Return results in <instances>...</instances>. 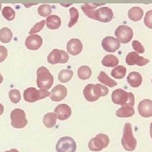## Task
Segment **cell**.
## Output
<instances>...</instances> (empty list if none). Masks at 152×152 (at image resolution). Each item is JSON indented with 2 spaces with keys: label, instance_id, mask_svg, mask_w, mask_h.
<instances>
[{
  "label": "cell",
  "instance_id": "1",
  "mask_svg": "<svg viewBox=\"0 0 152 152\" xmlns=\"http://www.w3.org/2000/svg\"><path fill=\"white\" fill-rule=\"evenodd\" d=\"M37 84L39 89H44V90H49L53 86V84L54 81L53 76L50 73V71L44 66L38 68L37 71Z\"/></svg>",
  "mask_w": 152,
  "mask_h": 152
},
{
  "label": "cell",
  "instance_id": "2",
  "mask_svg": "<svg viewBox=\"0 0 152 152\" xmlns=\"http://www.w3.org/2000/svg\"><path fill=\"white\" fill-rule=\"evenodd\" d=\"M121 143L124 149L127 151H133L137 146V140L134 137L132 126L129 123H126L124 124Z\"/></svg>",
  "mask_w": 152,
  "mask_h": 152
},
{
  "label": "cell",
  "instance_id": "3",
  "mask_svg": "<svg viewBox=\"0 0 152 152\" xmlns=\"http://www.w3.org/2000/svg\"><path fill=\"white\" fill-rule=\"evenodd\" d=\"M11 125L15 129H23L28 124L26 113L20 108H15L11 112Z\"/></svg>",
  "mask_w": 152,
  "mask_h": 152
},
{
  "label": "cell",
  "instance_id": "4",
  "mask_svg": "<svg viewBox=\"0 0 152 152\" xmlns=\"http://www.w3.org/2000/svg\"><path fill=\"white\" fill-rule=\"evenodd\" d=\"M109 145L108 136L105 134H98L95 138L91 139L89 142V149L92 151H101L107 148Z\"/></svg>",
  "mask_w": 152,
  "mask_h": 152
},
{
  "label": "cell",
  "instance_id": "5",
  "mask_svg": "<svg viewBox=\"0 0 152 152\" xmlns=\"http://www.w3.org/2000/svg\"><path fill=\"white\" fill-rule=\"evenodd\" d=\"M57 152H75V140L69 136H64L60 139L56 145Z\"/></svg>",
  "mask_w": 152,
  "mask_h": 152
},
{
  "label": "cell",
  "instance_id": "6",
  "mask_svg": "<svg viewBox=\"0 0 152 152\" xmlns=\"http://www.w3.org/2000/svg\"><path fill=\"white\" fill-rule=\"evenodd\" d=\"M69 59V56L68 53L64 50L53 49L48 57V62L51 64H65Z\"/></svg>",
  "mask_w": 152,
  "mask_h": 152
},
{
  "label": "cell",
  "instance_id": "7",
  "mask_svg": "<svg viewBox=\"0 0 152 152\" xmlns=\"http://www.w3.org/2000/svg\"><path fill=\"white\" fill-rule=\"evenodd\" d=\"M134 36L132 28L128 26H119L115 31V37L121 43H128L130 42Z\"/></svg>",
  "mask_w": 152,
  "mask_h": 152
},
{
  "label": "cell",
  "instance_id": "8",
  "mask_svg": "<svg viewBox=\"0 0 152 152\" xmlns=\"http://www.w3.org/2000/svg\"><path fill=\"white\" fill-rule=\"evenodd\" d=\"M113 18V12L109 7H101L96 11V20L102 23L110 22Z\"/></svg>",
  "mask_w": 152,
  "mask_h": 152
},
{
  "label": "cell",
  "instance_id": "9",
  "mask_svg": "<svg viewBox=\"0 0 152 152\" xmlns=\"http://www.w3.org/2000/svg\"><path fill=\"white\" fill-rule=\"evenodd\" d=\"M150 61L149 59H146L145 58L140 57L139 53H137L136 52H131L126 56V64L128 65H138V66H145Z\"/></svg>",
  "mask_w": 152,
  "mask_h": 152
},
{
  "label": "cell",
  "instance_id": "10",
  "mask_svg": "<svg viewBox=\"0 0 152 152\" xmlns=\"http://www.w3.org/2000/svg\"><path fill=\"white\" fill-rule=\"evenodd\" d=\"M102 46L106 52L115 53L120 48L119 41L113 37H107L102 40Z\"/></svg>",
  "mask_w": 152,
  "mask_h": 152
},
{
  "label": "cell",
  "instance_id": "11",
  "mask_svg": "<svg viewBox=\"0 0 152 152\" xmlns=\"http://www.w3.org/2000/svg\"><path fill=\"white\" fill-rule=\"evenodd\" d=\"M68 90L63 85H58L50 92V98L53 102H61L67 96Z\"/></svg>",
  "mask_w": 152,
  "mask_h": 152
},
{
  "label": "cell",
  "instance_id": "12",
  "mask_svg": "<svg viewBox=\"0 0 152 152\" xmlns=\"http://www.w3.org/2000/svg\"><path fill=\"white\" fill-rule=\"evenodd\" d=\"M25 45L29 50H38L42 46V38L36 34L30 35L26 39Z\"/></svg>",
  "mask_w": 152,
  "mask_h": 152
},
{
  "label": "cell",
  "instance_id": "13",
  "mask_svg": "<svg viewBox=\"0 0 152 152\" xmlns=\"http://www.w3.org/2000/svg\"><path fill=\"white\" fill-rule=\"evenodd\" d=\"M139 113L143 118L152 117V101L150 99H145L141 101L138 106Z\"/></svg>",
  "mask_w": 152,
  "mask_h": 152
},
{
  "label": "cell",
  "instance_id": "14",
  "mask_svg": "<svg viewBox=\"0 0 152 152\" xmlns=\"http://www.w3.org/2000/svg\"><path fill=\"white\" fill-rule=\"evenodd\" d=\"M83 50V44L79 39H70L67 43V51L73 56L79 55Z\"/></svg>",
  "mask_w": 152,
  "mask_h": 152
},
{
  "label": "cell",
  "instance_id": "15",
  "mask_svg": "<svg viewBox=\"0 0 152 152\" xmlns=\"http://www.w3.org/2000/svg\"><path fill=\"white\" fill-rule=\"evenodd\" d=\"M24 99L26 102L30 103H33L39 100H42L41 90H37L34 87H29L24 91Z\"/></svg>",
  "mask_w": 152,
  "mask_h": 152
},
{
  "label": "cell",
  "instance_id": "16",
  "mask_svg": "<svg viewBox=\"0 0 152 152\" xmlns=\"http://www.w3.org/2000/svg\"><path fill=\"white\" fill-rule=\"evenodd\" d=\"M129 98V92L125 91L124 90L118 89L115 90L112 94V101L113 103L118 104L121 106H125V104Z\"/></svg>",
  "mask_w": 152,
  "mask_h": 152
},
{
  "label": "cell",
  "instance_id": "17",
  "mask_svg": "<svg viewBox=\"0 0 152 152\" xmlns=\"http://www.w3.org/2000/svg\"><path fill=\"white\" fill-rule=\"evenodd\" d=\"M54 113L57 115L58 119H59L60 121H64L68 119L70 117L72 111L70 107L68 106L67 104H60L58 107H56Z\"/></svg>",
  "mask_w": 152,
  "mask_h": 152
},
{
  "label": "cell",
  "instance_id": "18",
  "mask_svg": "<svg viewBox=\"0 0 152 152\" xmlns=\"http://www.w3.org/2000/svg\"><path fill=\"white\" fill-rule=\"evenodd\" d=\"M127 81L130 86L137 88L141 86L142 81H143L142 75L138 72H131L127 77Z\"/></svg>",
  "mask_w": 152,
  "mask_h": 152
},
{
  "label": "cell",
  "instance_id": "19",
  "mask_svg": "<svg viewBox=\"0 0 152 152\" xmlns=\"http://www.w3.org/2000/svg\"><path fill=\"white\" fill-rule=\"evenodd\" d=\"M46 26L50 30H58L61 26V19L59 16L53 15H49L46 19Z\"/></svg>",
  "mask_w": 152,
  "mask_h": 152
},
{
  "label": "cell",
  "instance_id": "20",
  "mask_svg": "<svg viewBox=\"0 0 152 152\" xmlns=\"http://www.w3.org/2000/svg\"><path fill=\"white\" fill-rule=\"evenodd\" d=\"M83 94H84L85 99L88 102H96L99 99L95 94L93 84H88L85 87V89L83 91Z\"/></svg>",
  "mask_w": 152,
  "mask_h": 152
},
{
  "label": "cell",
  "instance_id": "21",
  "mask_svg": "<svg viewBox=\"0 0 152 152\" xmlns=\"http://www.w3.org/2000/svg\"><path fill=\"white\" fill-rule=\"evenodd\" d=\"M144 15V11L140 7H133L128 12V16L132 21H139Z\"/></svg>",
  "mask_w": 152,
  "mask_h": 152
},
{
  "label": "cell",
  "instance_id": "22",
  "mask_svg": "<svg viewBox=\"0 0 152 152\" xmlns=\"http://www.w3.org/2000/svg\"><path fill=\"white\" fill-rule=\"evenodd\" d=\"M119 63L118 58L113 54L106 55L103 58V59L102 61V65L105 67H109V68H115L117 67Z\"/></svg>",
  "mask_w": 152,
  "mask_h": 152
},
{
  "label": "cell",
  "instance_id": "23",
  "mask_svg": "<svg viewBox=\"0 0 152 152\" xmlns=\"http://www.w3.org/2000/svg\"><path fill=\"white\" fill-rule=\"evenodd\" d=\"M134 114V109L129 106H122L116 113L118 118H130Z\"/></svg>",
  "mask_w": 152,
  "mask_h": 152
},
{
  "label": "cell",
  "instance_id": "24",
  "mask_svg": "<svg viewBox=\"0 0 152 152\" xmlns=\"http://www.w3.org/2000/svg\"><path fill=\"white\" fill-rule=\"evenodd\" d=\"M57 115L55 113H48L45 114L43 118V124L44 125L48 128V129H51V128H53L56 124H57Z\"/></svg>",
  "mask_w": 152,
  "mask_h": 152
},
{
  "label": "cell",
  "instance_id": "25",
  "mask_svg": "<svg viewBox=\"0 0 152 152\" xmlns=\"http://www.w3.org/2000/svg\"><path fill=\"white\" fill-rule=\"evenodd\" d=\"M98 80L101 82L102 84H103L105 86L108 87H114L118 85V83L113 80V79H111L104 71H102L99 75H98Z\"/></svg>",
  "mask_w": 152,
  "mask_h": 152
},
{
  "label": "cell",
  "instance_id": "26",
  "mask_svg": "<svg viewBox=\"0 0 152 152\" xmlns=\"http://www.w3.org/2000/svg\"><path fill=\"white\" fill-rule=\"evenodd\" d=\"M81 9L83 12H84V14L88 18H91V19L96 20V11L97 10L96 5L86 4H83L81 6Z\"/></svg>",
  "mask_w": 152,
  "mask_h": 152
},
{
  "label": "cell",
  "instance_id": "27",
  "mask_svg": "<svg viewBox=\"0 0 152 152\" xmlns=\"http://www.w3.org/2000/svg\"><path fill=\"white\" fill-rule=\"evenodd\" d=\"M13 37V32L8 27H3L0 29V42L4 43H9L10 42Z\"/></svg>",
  "mask_w": 152,
  "mask_h": 152
},
{
  "label": "cell",
  "instance_id": "28",
  "mask_svg": "<svg viewBox=\"0 0 152 152\" xmlns=\"http://www.w3.org/2000/svg\"><path fill=\"white\" fill-rule=\"evenodd\" d=\"M91 74H92V71H91V69L89 67V66L86 65H83L81 67L79 68L78 69V76L80 80H88L91 78Z\"/></svg>",
  "mask_w": 152,
  "mask_h": 152
},
{
  "label": "cell",
  "instance_id": "29",
  "mask_svg": "<svg viewBox=\"0 0 152 152\" xmlns=\"http://www.w3.org/2000/svg\"><path fill=\"white\" fill-rule=\"evenodd\" d=\"M74 76V72L70 69H63L58 74V80L61 83H67Z\"/></svg>",
  "mask_w": 152,
  "mask_h": 152
},
{
  "label": "cell",
  "instance_id": "30",
  "mask_svg": "<svg viewBox=\"0 0 152 152\" xmlns=\"http://www.w3.org/2000/svg\"><path fill=\"white\" fill-rule=\"evenodd\" d=\"M94 91L96 96L98 98L102 97V96H107L109 92V90L106 86H103L102 84H96L94 85Z\"/></svg>",
  "mask_w": 152,
  "mask_h": 152
},
{
  "label": "cell",
  "instance_id": "31",
  "mask_svg": "<svg viewBox=\"0 0 152 152\" xmlns=\"http://www.w3.org/2000/svg\"><path fill=\"white\" fill-rule=\"evenodd\" d=\"M111 75L115 79L122 80L125 76V75H126V68L123 65L117 66V67L114 68V69L112 70Z\"/></svg>",
  "mask_w": 152,
  "mask_h": 152
},
{
  "label": "cell",
  "instance_id": "32",
  "mask_svg": "<svg viewBox=\"0 0 152 152\" xmlns=\"http://www.w3.org/2000/svg\"><path fill=\"white\" fill-rule=\"evenodd\" d=\"M2 15L4 18L9 21L14 20V19L15 18V12L14 10V9H12L10 6H6L2 10Z\"/></svg>",
  "mask_w": 152,
  "mask_h": 152
},
{
  "label": "cell",
  "instance_id": "33",
  "mask_svg": "<svg viewBox=\"0 0 152 152\" xmlns=\"http://www.w3.org/2000/svg\"><path fill=\"white\" fill-rule=\"evenodd\" d=\"M69 15H70V20L69 23V27L70 28L72 26H74L75 25L77 24L78 20H79V11L78 10L75 8V7H72L69 9Z\"/></svg>",
  "mask_w": 152,
  "mask_h": 152
},
{
  "label": "cell",
  "instance_id": "34",
  "mask_svg": "<svg viewBox=\"0 0 152 152\" xmlns=\"http://www.w3.org/2000/svg\"><path fill=\"white\" fill-rule=\"evenodd\" d=\"M38 15L42 17H48L52 14V7L49 4H42L38 7Z\"/></svg>",
  "mask_w": 152,
  "mask_h": 152
},
{
  "label": "cell",
  "instance_id": "35",
  "mask_svg": "<svg viewBox=\"0 0 152 152\" xmlns=\"http://www.w3.org/2000/svg\"><path fill=\"white\" fill-rule=\"evenodd\" d=\"M9 96H10V99L11 102L15 104L19 103L20 102V100H21L20 92L19 90H16V89L10 90V92H9Z\"/></svg>",
  "mask_w": 152,
  "mask_h": 152
},
{
  "label": "cell",
  "instance_id": "36",
  "mask_svg": "<svg viewBox=\"0 0 152 152\" xmlns=\"http://www.w3.org/2000/svg\"><path fill=\"white\" fill-rule=\"evenodd\" d=\"M45 25H46V21H45V20H41L40 22L37 23V24L34 25V26L31 29V31H30V32H29L30 33V35H33V34H36V33L41 31L43 29Z\"/></svg>",
  "mask_w": 152,
  "mask_h": 152
},
{
  "label": "cell",
  "instance_id": "37",
  "mask_svg": "<svg viewBox=\"0 0 152 152\" xmlns=\"http://www.w3.org/2000/svg\"><path fill=\"white\" fill-rule=\"evenodd\" d=\"M132 47L134 49V52H136L137 53H145V48L144 47L142 46V44L137 41V40H134L133 42H132Z\"/></svg>",
  "mask_w": 152,
  "mask_h": 152
},
{
  "label": "cell",
  "instance_id": "38",
  "mask_svg": "<svg viewBox=\"0 0 152 152\" xmlns=\"http://www.w3.org/2000/svg\"><path fill=\"white\" fill-rule=\"evenodd\" d=\"M144 23L149 29H152V10L148 11L145 14Z\"/></svg>",
  "mask_w": 152,
  "mask_h": 152
},
{
  "label": "cell",
  "instance_id": "39",
  "mask_svg": "<svg viewBox=\"0 0 152 152\" xmlns=\"http://www.w3.org/2000/svg\"><path fill=\"white\" fill-rule=\"evenodd\" d=\"M8 56V50L5 47L0 46V63L4 62L7 58Z\"/></svg>",
  "mask_w": 152,
  "mask_h": 152
},
{
  "label": "cell",
  "instance_id": "40",
  "mask_svg": "<svg viewBox=\"0 0 152 152\" xmlns=\"http://www.w3.org/2000/svg\"><path fill=\"white\" fill-rule=\"evenodd\" d=\"M134 96L133 93L129 92V98H128V101L125 104V106L134 107Z\"/></svg>",
  "mask_w": 152,
  "mask_h": 152
},
{
  "label": "cell",
  "instance_id": "41",
  "mask_svg": "<svg viewBox=\"0 0 152 152\" xmlns=\"http://www.w3.org/2000/svg\"><path fill=\"white\" fill-rule=\"evenodd\" d=\"M4 106H3L2 104L0 103V115H2V114L4 113Z\"/></svg>",
  "mask_w": 152,
  "mask_h": 152
},
{
  "label": "cell",
  "instance_id": "42",
  "mask_svg": "<svg viewBox=\"0 0 152 152\" xmlns=\"http://www.w3.org/2000/svg\"><path fill=\"white\" fill-rule=\"evenodd\" d=\"M150 134H151V137L152 139V122L151 124V126H150Z\"/></svg>",
  "mask_w": 152,
  "mask_h": 152
},
{
  "label": "cell",
  "instance_id": "43",
  "mask_svg": "<svg viewBox=\"0 0 152 152\" xmlns=\"http://www.w3.org/2000/svg\"><path fill=\"white\" fill-rule=\"evenodd\" d=\"M5 152H19V151H17L16 149H12L10 151H7Z\"/></svg>",
  "mask_w": 152,
  "mask_h": 152
},
{
  "label": "cell",
  "instance_id": "44",
  "mask_svg": "<svg viewBox=\"0 0 152 152\" xmlns=\"http://www.w3.org/2000/svg\"><path fill=\"white\" fill-rule=\"evenodd\" d=\"M3 80H4V78H3V75H2L0 74V84H1L2 82H3Z\"/></svg>",
  "mask_w": 152,
  "mask_h": 152
},
{
  "label": "cell",
  "instance_id": "45",
  "mask_svg": "<svg viewBox=\"0 0 152 152\" xmlns=\"http://www.w3.org/2000/svg\"><path fill=\"white\" fill-rule=\"evenodd\" d=\"M2 10V4H0V10Z\"/></svg>",
  "mask_w": 152,
  "mask_h": 152
}]
</instances>
